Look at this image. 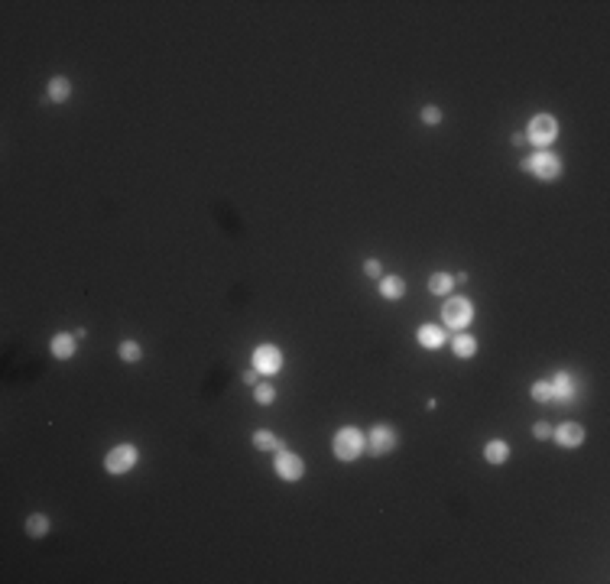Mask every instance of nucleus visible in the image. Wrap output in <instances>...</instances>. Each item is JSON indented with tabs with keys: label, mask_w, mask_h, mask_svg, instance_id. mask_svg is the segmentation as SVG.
Masks as SVG:
<instances>
[{
	"label": "nucleus",
	"mask_w": 610,
	"mask_h": 584,
	"mask_svg": "<svg viewBox=\"0 0 610 584\" xmlns=\"http://www.w3.org/2000/svg\"><path fill=\"white\" fill-rule=\"evenodd\" d=\"M331 448H335V458L348 464V461H357L364 451H367V435H364L357 425H344V429H338L335 432Z\"/></svg>",
	"instance_id": "obj_1"
},
{
	"label": "nucleus",
	"mask_w": 610,
	"mask_h": 584,
	"mask_svg": "<svg viewBox=\"0 0 610 584\" xmlns=\"http://www.w3.org/2000/svg\"><path fill=\"white\" fill-rule=\"evenodd\" d=\"M523 169L535 179H542V182H555L561 179V169H565V162L552 153V149H535L529 160H523Z\"/></svg>",
	"instance_id": "obj_2"
},
{
	"label": "nucleus",
	"mask_w": 610,
	"mask_h": 584,
	"mask_svg": "<svg viewBox=\"0 0 610 584\" xmlns=\"http://www.w3.org/2000/svg\"><path fill=\"white\" fill-rule=\"evenodd\" d=\"M523 137L529 140L535 149H548L555 143V137H559V120H555L552 114H535Z\"/></svg>",
	"instance_id": "obj_3"
},
{
	"label": "nucleus",
	"mask_w": 610,
	"mask_h": 584,
	"mask_svg": "<svg viewBox=\"0 0 610 584\" xmlns=\"http://www.w3.org/2000/svg\"><path fill=\"white\" fill-rule=\"evenodd\" d=\"M399 445V435L393 425L386 422H377L370 429V435H367V455H374V458H386V455H393Z\"/></svg>",
	"instance_id": "obj_4"
},
{
	"label": "nucleus",
	"mask_w": 610,
	"mask_h": 584,
	"mask_svg": "<svg viewBox=\"0 0 610 584\" xmlns=\"http://www.w3.org/2000/svg\"><path fill=\"white\" fill-rule=\"evenodd\" d=\"M442 318H445V325H448L451 331H464V328L474 322V302L464 296L448 299L445 309H442Z\"/></svg>",
	"instance_id": "obj_5"
},
{
	"label": "nucleus",
	"mask_w": 610,
	"mask_h": 584,
	"mask_svg": "<svg viewBox=\"0 0 610 584\" xmlns=\"http://www.w3.org/2000/svg\"><path fill=\"white\" fill-rule=\"evenodd\" d=\"M137 445H130V442H124V445H114L111 451H107V458H104V468H107V474H114V477H120V474H130L134 468H137Z\"/></svg>",
	"instance_id": "obj_6"
},
{
	"label": "nucleus",
	"mask_w": 610,
	"mask_h": 584,
	"mask_svg": "<svg viewBox=\"0 0 610 584\" xmlns=\"http://www.w3.org/2000/svg\"><path fill=\"white\" fill-rule=\"evenodd\" d=\"M273 471L279 481H286V484H296L305 477V461L296 455V451H276L273 458Z\"/></svg>",
	"instance_id": "obj_7"
},
{
	"label": "nucleus",
	"mask_w": 610,
	"mask_h": 584,
	"mask_svg": "<svg viewBox=\"0 0 610 584\" xmlns=\"http://www.w3.org/2000/svg\"><path fill=\"white\" fill-rule=\"evenodd\" d=\"M283 351L276 348V344H260V348L253 351V370L263 373V377H276V373L283 370Z\"/></svg>",
	"instance_id": "obj_8"
},
{
	"label": "nucleus",
	"mask_w": 610,
	"mask_h": 584,
	"mask_svg": "<svg viewBox=\"0 0 610 584\" xmlns=\"http://www.w3.org/2000/svg\"><path fill=\"white\" fill-rule=\"evenodd\" d=\"M548 383H552V403H572V399L581 393V383H578L568 370H559Z\"/></svg>",
	"instance_id": "obj_9"
},
{
	"label": "nucleus",
	"mask_w": 610,
	"mask_h": 584,
	"mask_svg": "<svg viewBox=\"0 0 610 584\" xmlns=\"http://www.w3.org/2000/svg\"><path fill=\"white\" fill-rule=\"evenodd\" d=\"M552 438H555V445H561V448H578L585 442V429L578 422H561L559 429H552Z\"/></svg>",
	"instance_id": "obj_10"
},
{
	"label": "nucleus",
	"mask_w": 610,
	"mask_h": 584,
	"mask_svg": "<svg viewBox=\"0 0 610 584\" xmlns=\"http://www.w3.org/2000/svg\"><path fill=\"white\" fill-rule=\"evenodd\" d=\"M78 351V335H68V331H59L52 338V357L55 361H72Z\"/></svg>",
	"instance_id": "obj_11"
},
{
	"label": "nucleus",
	"mask_w": 610,
	"mask_h": 584,
	"mask_svg": "<svg viewBox=\"0 0 610 584\" xmlns=\"http://www.w3.org/2000/svg\"><path fill=\"white\" fill-rule=\"evenodd\" d=\"M416 338H419V344H422L425 351L445 348V328H438V325H422V328L416 331Z\"/></svg>",
	"instance_id": "obj_12"
},
{
	"label": "nucleus",
	"mask_w": 610,
	"mask_h": 584,
	"mask_svg": "<svg viewBox=\"0 0 610 584\" xmlns=\"http://www.w3.org/2000/svg\"><path fill=\"white\" fill-rule=\"evenodd\" d=\"M380 283V296L386 302H399V299L406 296V279L403 276H383V279H377Z\"/></svg>",
	"instance_id": "obj_13"
},
{
	"label": "nucleus",
	"mask_w": 610,
	"mask_h": 584,
	"mask_svg": "<svg viewBox=\"0 0 610 584\" xmlns=\"http://www.w3.org/2000/svg\"><path fill=\"white\" fill-rule=\"evenodd\" d=\"M484 461H487V464H507V461H510V445H507L503 438L487 442V445H484Z\"/></svg>",
	"instance_id": "obj_14"
},
{
	"label": "nucleus",
	"mask_w": 610,
	"mask_h": 584,
	"mask_svg": "<svg viewBox=\"0 0 610 584\" xmlns=\"http://www.w3.org/2000/svg\"><path fill=\"white\" fill-rule=\"evenodd\" d=\"M68 98H72V81L65 75H55L49 81V101L52 104H65Z\"/></svg>",
	"instance_id": "obj_15"
},
{
	"label": "nucleus",
	"mask_w": 610,
	"mask_h": 584,
	"mask_svg": "<svg viewBox=\"0 0 610 584\" xmlns=\"http://www.w3.org/2000/svg\"><path fill=\"white\" fill-rule=\"evenodd\" d=\"M451 351H455V357H464V361H468V357L477 354V341H474L468 331H458L455 341H451Z\"/></svg>",
	"instance_id": "obj_16"
},
{
	"label": "nucleus",
	"mask_w": 610,
	"mask_h": 584,
	"mask_svg": "<svg viewBox=\"0 0 610 584\" xmlns=\"http://www.w3.org/2000/svg\"><path fill=\"white\" fill-rule=\"evenodd\" d=\"M253 448H260V451H283L286 448V442L283 438H276L273 432H266V429H260V432H253Z\"/></svg>",
	"instance_id": "obj_17"
},
{
	"label": "nucleus",
	"mask_w": 610,
	"mask_h": 584,
	"mask_svg": "<svg viewBox=\"0 0 610 584\" xmlns=\"http://www.w3.org/2000/svg\"><path fill=\"white\" fill-rule=\"evenodd\" d=\"M49 529H52V522H49V516H46V513H33V516L26 520V533L33 535V539H42V535H49Z\"/></svg>",
	"instance_id": "obj_18"
},
{
	"label": "nucleus",
	"mask_w": 610,
	"mask_h": 584,
	"mask_svg": "<svg viewBox=\"0 0 610 584\" xmlns=\"http://www.w3.org/2000/svg\"><path fill=\"white\" fill-rule=\"evenodd\" d=\"M451 289H455V276H451V273H432V276H429V292H435V296H448Z\"/></svg>",
	"instance_id": "obj_19"
},
{
	"label": "nucleus",
	"mask_w": 610,
	"mask_h": 584,
	"mask_svg": "<svg viewBox=\"0 0 610 584\" xmlns=\"http://www.w3.org/2000/svg\"><path fill=\"white\" fill-rule=\"evenodd\" d=\"M117 354H120V361H124V364H140V361H143V348H140L137 341H130V338L120 341Z\"/></svg>",
	"instance_id": "obj_20"
},
{
	"label": "nucleus",
	"mask_w": 610,
	"mask_h": 584,
	"mask_svg": "<svg viewBox=\"0 0 610 584\" xmlns=\"http://www.w3.org/2000/svg\"><path fill=\"white\" fill-rule=\"evenodd\" d=\"M253 399H257V406H273L276 403V386L273 383H257Z\"/></svg>",
	"instance_id": "obj_21"
},
{
	"label": "nucleus",
	"mask_w": 610,
	"mask_h": 584,
	"mask_svg": "<svg viewBox=\"0 0 610 584\" xmlns=\"http://www.w3.org/2000/svg\"><path fill=\"white\" fill-rule=\"evenodd\" d=\"M529 393H533L535 403H552V383H548V380H535V383L529 386Z\"/></svg>",
	"instance_id": "obj_22"
},
{
	"label": "nucleus",
	"mask_w": 610,
	"mask_h": 584,
	"mask_svg": "<svg viewBox=\"0 0 610 584\" xmlns=\"http://www.w3.org/2000/svg\"><path fill=\"white\" fill-rule=\"evenodd\" d=\"M422 124L425 127H438V124H442V107H435V104H425V107H422Z\"/></svg>",
	"instance_id": "obj_23"
},
{
	"label": "nucleus",
	"mask_w": 610,
	"mask_h": 584,
	"mask_svg": "<svg viewBox=\"0 0 610 584\" xmlns=\"http://www.w3.org/2000/svg\"><path fill=\"white\" fill-rule=\"evenodd\" d=\"M364 273L370 276V279H383V266H380V260H377V257H370V260L364 263Z\"/></svg>",
	"instance_id": "obj_24"
},
{
	"label": "nucleus",
	"mask_w": 610,
	"mask_h": 584,
	"mask_svg": "<svg viewBox=\"0 0 610 584\" xmlns=\"http://www.w3.org/2000/svg\"><path fill=\"white\" fill-rule=\"evenodd\" d=\"M533 438H539V442H546V438H552V425H546V422H535V425H533Z\"/></svg>",
	"instance_id": "obj_25"
},
{
	"label": "nucleus",
	"mask_w": 610,
	"mask_h": 584,
	"mask_svg": "<svg viewBox=\"0 0 610 584\" xmlns=\"http://www.w3.org/2000/svg\"><path fill=\"white\" fill-rule=\"evenodd\" d=\"M244 383H247V386L257 383V370H247V373H244Z\"/></svg>",
	"instance_id": "obj_26"
}]
</instances>
